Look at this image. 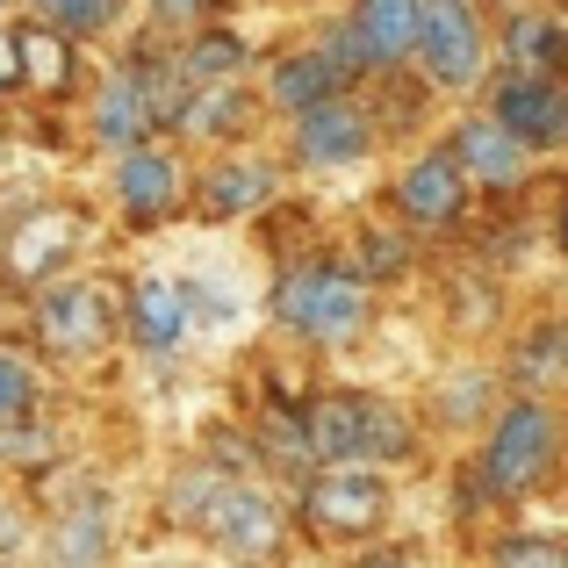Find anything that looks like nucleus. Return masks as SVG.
<instances>
[{"instance_id": "obj_1", "label": "nucleus", "mask_w": 568, "mask_h": 568, "mask_svg": "<svg viewBox=\"0 0 568 568\" xmlns=\"http://www.w3.org/2000/svg\"><path fill=\"white\" fill-rule=\"evenodd\" d=\"M274 324L310 346H361V332L375 324V288H367L361 266L338 260H303L274 281Z\"/></svg>"}, {"instance_id": "obj_2", "label": "nucleus", "mask_w": 568, "mask_h": 568, "mask_svg": "<svg viewBox=\"0 0 568 568\" xmlns=\"http://www.w3.org/2000/svg\"><path fill=\"white\" fill-rule=\"evenodd\" d=\"M561 468V425L555 410H547L540 396H518L497 410V425H489L483 439V483L497 489V497H540L547 483H555Z\"/></svg>"}, {"instance_id": "obj_3", "label": "nucleus", "mask_w": 568, "mask_h": 568, "mask_svg": "<svg viewBox=\"0 0 568 568\" xmlns=\"http://www.w3.org/2000/svg\"><path fill=\"white\" fill-rule=\"evenodd\" d=\"M303 518L332 540H375L388 526V483L382 468H317L303 489Z\"/></svg>"}, {"instance_id": "obj_4", "label": "nucleus", "mask_w": 568, "mask_h": 568, "mask_svg": "<svg viewBox=\"0 0 568 568\" xmlns=\"http://www.w3.org/2000/svg\"><path fill=\"white\" fill-rule=\"evenodd\" d=\"M202 540L216 547V555H231L237 568H266V561L281 555V540H288V511H281L266 489L231 483V489L216 497V511H209Z\"/></svg>"}, {"instance_id": "obj_5", "label": "nucleus", "mask_w": 568, "mask_h": 568, "mask_svg": "<svg viewBox=\"0 0 568 568\" xmlns=\"http://www.w3.org/2000/svg\"><path fill=\"white\" fill-rule=\"evenodd\" d=\"M87 245V216L65 202H43L29 209L22 223L8 231V281H22V288H51V281H65V260Z\"/></svg>"}, {"instance_id": "obj_6", "label": "nucleus", "mask_w": 568, "mask_h": 568, "mask_svg": "<svg viewBox=\"0 0 568 568\" xmlns=\"http://www.w3.org/2000/svg\"><path fill=\"white\" fill-rule=\"evenodd\" d=\"M417 65H425L439 87H475L483 80L489 72V29H483V14H475V0H432Z\"/></svg>"}, {"instance_id": "obj_7", "label": "nucleus", "mask_w": 568, "mask_h": 568, "mask_svg": "<svg viewBox=\"0 0 568 568\" xmlns=\"http://www.w3.org/2000/svg\"><path fill=\"white\" fill-rule=\"evenodd\" d=\"M37 338L65 361H87L115 338V303L94 288V281H51L37 295Z\"/></svg>"}, {"instance_id": "obj_8", "label": "nucleus", "mask_w": 568, "mask_h": 568, "mask_svg": "<svg viewBox=\"0 0 568 568\" xmlns=\"http://www.w3.org/2000/svg\"><path fill=\"white\" fill-rule=\"evenodd\" d=\"M489 115H497L526 152H561V144H568V94H561L555 80L504 72V80L489 87Z\"/></svg>"}, {"instance_id": "obj_9", "label": "nucleus", "mask_w": 568, "mask_h": 568, "mask_svg": "<svg viewBox=\"0 0 568 568\" xmlns=\"http://www.w3.org/2000/svg\"><path fill=\"white\" fill-rule=\"evenodd\" d=\"M396 209H403V231H446V223H460V209H468V166H460L454 144L425 152L410 173H403Z\"/></svg>"}, {"instance_id": "obj_10", "label": "nucleus", "mask_w": 568, "mask_h": 568, "mask_svg": "<svg viewBox=\"0 0 568 568\" xmlns=\"http://www.w3.org/2000/svg\"><path fill=\"white\" fill-rule=\"evenodd\" d=\"M367 152H375V115H367L353 94L295 115V159H303V166L332 173V166H361Z\"/></svg>"}, {"instance_id": "obj_11", "label": "nucleus", "mask_w": 568, "mask_h": 568, "mask_svg": "<svg viewBox=\"0 0 568 568\" xmlns=\"http://www.w3.org/2000/svg\"><path fill=\"white\" fill-rule=\"evenodd\" d=\"M310 460L317 468H367V388H324L303 403Z\"/></svg>"}, {"instance_id": "obj_12", "label": "nucleus", "mask_w": 568, "mask_h": 568, "mask_svg": "<svg viewBox=\"0 0 568 568\" xmlns=\"http://www.w3.org/2000/svg\"><path fill=\"white\" fill-rule=\"evenodd\" d=\"M123 324H130V346L138 353H181V338L194 332V303H187L181 281L144 274L123 295Z\"/></svg>"}, {"instance_id": "obj_13", "label": "nucleus", "mask_w": 568, "mask_h": 568, "mask_svg": "<svg viewBox=\"0 0 568 568\" xmlns=\"http://www.w3.org/2000/svg\"><path fill=\"white\" fill-rule=\"evenodd\" d=\"M425 8L432 0H353V43L367 51V65L388 72L403 65V58H417V43H425Z\"/></svg>"}, {"instance_id": "obj_14", "label": "nucleus", "mask_w": 568, "mask_h": 568, "mask_svg": "<svg viewBox=\"0 0 568 568\" xmlns=\"http://www.w3.org/2000/svg\"><path fill=\"white\" fill-rule=\"evenodd\" d=\"M115 202H123V216L138 223V231L166 223L173 202H181V166H173V152H159V144H138V152L115 159Z\"/></svg>"}, {"instance_id": "obj_15", "label": "nucleus", "mask_w": 568, "mask_h": 568, "mask_svg": "<svg viewBox=\"0 0 568 568\" xmlns=\"http://www.w3.org/2000/svg\"><path fill=\"white\" fill-rule=\"evenodd\" d=\"M454 152H460V166H468L475 187H497V194L526 187V173H532V152L497 123V115H475V123H460V130H454Z\"/></svg>"}, {"instance_id": "obj_16", "label": "nucleus", "mask_w": 568, "mask_h": 568, "mask_svg": "<svg viewBox=\"0 0 568 568\" xmlns=\"http://www.w3.org/2000/svg\"><path fill=\"white\" fill-rule=\"evenodd\" d=\"M346 65H338L332 51H295V58H281L274 72H266V101H274V109H288V115H310V109H324V101H338L346 94Z\"/></svg>"}, {"instance_id": "obj_17", "label": "nucleus", "mask_w": 568, "mask_h": 568, "mask_svg": "<svg viewBox=\"0 0 568 568\" xmlns=\"http://www.w3.org/2000/svg\"><path fill=\"white\" fill-rule=\"evenodd\" d=\"M274 202V166L266 159H223V166H209L202 194H194V209H202L209 223H231V216H252V209Z\"/></svg>"}, {"instance_id": "obj_18", "label": "nucleus", "mask_w": 568, "mask_h": 568, "mask_svg": "<svg viewBox=\"0 0 568 568\" xmlns=\"http://www.w3.org/2000/svg\"><path fill=\"white\" fill-rule=\"evenodd\" d=\"M152 130L159 123H152V109H144V87H138V72L123 65L109 87H101V101H94V138L123 159V152H138V144H152Z\"/></svg>"}, {"instance_id": "obj_19", "label": "nucleus", "mask_w": 568, "mask_h": 568, "mask_svg": "<svg viewBox=\"0 0 568 568\" xmlns=\"http://www.w3.org/2000/svg\"><path fill=\"white\" fill-rule=\"evenodd\" d=\"M504 58H511V72H526V80H555L568 65V29L547 22V14H511V22H504Z\"/></svg>"}, {"instance_id": "obj_20", "label": "nucleus", "mask_w": 568, "mask_h": 568, "mask_svg": "<svg viewBox=\"0 0 568 568\" xmlns=\"http://www.w3.org/2000/svg\"><path fill=\"white\" fill-rule=\"evenodd\" d=\"M237 475H223L216 460H194V468L173 475V489H166V518L173 526H187V532H202L209 526V511H216V497L231 489Z\"/></svg>"}, {"instance_id": "obj_21", "label": "nucleus", "mask_w": 568, "mask_h": 568, "mask_svg": "<svg viewBox=\"0 0 568 568\" xmlns=\"http://www.w3.org/2000/svg\"><path fill=\"white\" fill-rule=\"evenodd\" d=\"M51 561L58 568H101L109 561V518L101 511H65L51 526Z\"/></svg>"}, {"instance_id": "obj_22", "label": "nucleus", "mask_w": 568, "mask_h": 568, "mask_svg": "<svg viewBox=\"0 0 568 568\" xmlns=\"http://www.w3.org/2000/svg\"><path fill=\"white\" fill-rule=\"evenodd\" d=\"M181 65H187L194 87H231L237 65H245V43L223 37V29H194V37L181 43Z\"/></svg>"}, {"instance_id": "obj_23", "label": "nucleus", "mask_w": 568, "mask_h": 568, "mask_svg": "<svg viewBox=\"0 0 568 568\" xmlns=\"http://www.w3.org/2000/svg\"><path fill=\"white\" fill-rule=\"evenodd\" d=\"M245 115H252V94L237 80L231 87H202V94H194V115H187V138H231Z\"/></svg>"}, {"instance_id": "obj_24", "label": "nucleus", "mask_w": 568, "mask_h": 568, "mask_svg": "<svg viewBox=\"0 0 568 568\" xmlns=\"http://www.w3.org/2000/svg\"><path fill=\"white\" fill-rule=\"evenodd\" d=\"M489 568H568V540L561 532H504L489 547Z\"/></svg>"}, {"instance_id": "obj_25", "label": "nucleus", "mask_w": 568, "mask_h": 568, "mask_svg": "<svg viewBox=\"0 0 568 568\" xmlns=\"http://www.w3.org/2000/svg\"><path fill=\"white\" fill-rule=\"evenodd\" d=\"M403 454H410V417L367 388V468H375V460H403Z\"/></svg>"}, {"instance_id": "obj_26", "label": "nucleus", "mask_w": 568, "mask_h": 568, "mask_svg": "<svg viewBox=\"0 0 568 568\" xmlns=\"http://www.w3.org/2000/svg\"><path fill=\"white\" fill-rule=\"evenodd\" d=\"M22 65H29V80H37V87H65L72 80L65 37H58V29H22Z\"/></svg>"}, {"instance_id": "obj_27", "label": "nucleus", "mask_w": 568, "mask_h": 568, "mask_svg": "<svg viewBox=\"0 0 568 568\" xmlns=\"http://www.w3.org/2000/svg\"><path fill=\"white\" fill-rule=\"evenodd\" d=\"M37 8H43V29H58L65 43L115 22V0H37Z\"/></svg>"}, {"instance_id": "obj_28", "label": "nucleus", "mask_w": 568, "mask_h": 568, "mask_svg": "<svg viewBox=\"0 0 568 568\" xmlns=\"http://www.w3.org/2000/svg\"><path fill=\"white\" fill-rule=\"evenodd\" d=\"M29 410H37V367L0 346V425H22Z\"/></svg>"}, {"instance_id": "obj_29", "label": "nucleus", "mask_w": 568, "mask_h": 568, "mask_svg": "<svg viewBox=\"0 0 568 568\" xmlns=\"http://www.w3.org/2000/svg\"><path fill=\"white\" fill-rule=\"evenodd\" d=\"M483 410H489V375L446 382V417H483Z\"/></svg>"}, {"instance_id": "obj_30", "label": "nucleus", "mask_w": 568, "mask_h": 568, "mask_svg": "<svg viewBox=\"0 0 568 568\" xmlns=\"http://www.w3.org/2000/svg\"><path fill=\"white\" fill-rule=\"evenodd\" d=\"M43 432H29V425H0V460H43Z\"/></svg>"}, {"instance_id": "obj_31", "label": "nucleus", "mask_w": 568, "mask_h": 568, "mask_svg": "<svg viewBox=\"0 0 568 568\" xmlns=\"http://www.w3.org/2000/svg\"><path fill=\"white\" fill-rule=\"evenodd\" d=\"M22 80H29V65H22V37L8 29V37H0V94H8V87H22Z\"/></svg>"}, {"instance_id": "obj_32", "label": "nucleus", "mask_w": 568, "mask_h": 568, "mask_svg": "<svg viewBox=\"0 0 568 568\" xmlns=\"http://www.w3.org/2000/svg\"><path fill=\"white\" fill-rule=\"evenodd\" d=\"M202 14H209V0H159V22H181V29H194V22H202Z\"/></svg>"}, {"instance_id": "obj_33", "label": "nucleus", "mask_w": 568, "mask_h": 568, "mask_svg": "<svg viewBox=\"0 0 568 568\" xmlns=\"http://www.w3.org/2000/svg\"><path fill=\"white\" fill-rule=\"evenodd\" d=\"M22 540H29V518L0 504V561H8V555H14V547H22Z\"/></svg>"}, {"instance_id": "obj_34", "label": "nucleus", "mask_w": 568, "mask_h": 568, "mask_svg": "<svg viewBox=\"0 0 568 568\" xmlns=\"http://www.w3.org/2000/svg\"><path fill=\"white\" fill-rule=\"evenodd\" d=\"M361 568H417V561H410V555H367Z\"/></svg>"}, {"instance_id": "obj_35", "label": "nucleus", "mask_w": 568, "mask_h": 568, "mask_svg": "<svg viewBox=\"0 0 568 568\" xmlns=\"http://www.w3.org/2000/svg\"><path fill=\"white\" fill-rule=\"evenodd\" d=\"M0 8H22V0H0Z\"/></svg>"}, {"instance_id": "obj_36", "label": "nucleus", "mask_w": 568, "mask_h": 568, "mask_svg": "<svg viewBox=\"0 0 568 568\" xmlns=\"http://www.w3.org/2000/svg\"><path fill=\"white\" fill-rule=\"evenodd\" d=\"M561 237H568V216H561Z\"/></svg>"}, {"instance_id": "obj_37", "label": "nucleus", "mask_w": 568, "mask_h": 568, "mask_svg": "<svg viewBox=\"0 0 568 568\" xmlns=\"http://www.w3.org/2000/svg\"><path fill=\"white\" fill-rule=\"evenodd\" d=\"M0 568H8V561H0Z\"/></svg>"}]
</instances>
